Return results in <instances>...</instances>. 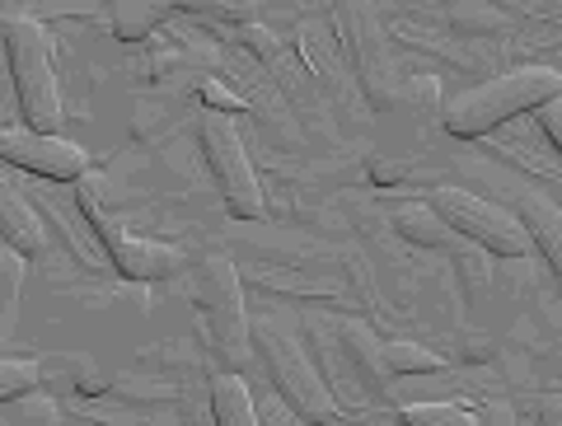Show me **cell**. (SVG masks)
I'll return each mask as SVG.
<instances>
[{"mask_svg":"<svg viewBox=\"0 0 562 426\" xmlns=\"http://www.w3.org/2000/svg\"><path fill=\"white\" fill-rule=\"evenodd\" d=\"M562 94V76L553 66H520L506 70V76L473 85V90L454 94L446 103V132L450 136H487L497 132L502 122H512L520 113L549 109Z\"/></svg>","mask_w":562,"mask_h":426,"instance_id":"6da1fadb","label":"cell"},{"mask_svg":"<svg viewBox=\"0 0 562 426\" xmlns=\"http://www.w3.org/2000/svg\"><path fill=\"white\" fill-rule=\"evenodd\" d=\"M5 52H10V76L20 90V109L33 132L52 136L61 122V90H57V66H52V43L38 20H10L5 24Z\"/></svg>","mask_w":562,"mask_h":426,"instance_id":"7a4b0ae2","label":"cell"},{"mask_svg":"<svg viewBox=\"0 0 562 426\" xmlns=\"http://www.w3.org/2000/svg\"><path fill=\"white\" fill-rule=\"evenodd\" d=\"M258 343H262V366H268V380H272L277 399L286 403L291 413H301L314 426H324V422L338 417V403H333V394L324 389L319 370L310 366L301 337L286 333V328H277V324H262Z\"/></svg>","mask_w":562,"mask_h":426,"instance_id":"3957f363","label":"cell"},{"mask_svg":"<svg viewBox=\"0 0 562 426\" xmlns=\"http://www.w3.org/2000/svg\"><path fill=\"white\" fill-rule=\"evenodd\" d=\"M80 211L90 216L94 235L103 239V248H109L113 268L127 277V281H165L173 277V268H179V248L173 244H160V239H136L127 235L109 211H103V183L94 179H80Z\"/></svg>","mask_w":562,"mask_h":426,"instance_id":"277c9868","label":"cell"},{"mask_svg":"<svg viewBox=\"0 0 562 426\" xmlns=\"http://www.w3.org/2000/svg\"><path fill=\"white\" fill-rule=\"evenodd\" d=\"M431 211L441 216L450 229H460L473 244H483L487 254H502V258H520L530 248V229L520 225L516 211H506L497 202H483L464 188H436L431 192Z\"/></svg>","mask_w":562,"mask_h":426,"instance_id":"5b68a950","label":"cell"},{"mask_svg":"<svg viewBox=\"0 0 562 426\" xmlns=\"http://www.w3.org/2000/svg\"><path fill=\"white\" fill-rule=\"evenodd\" d=\"M202 146H206V165L216 173V188L225 198V211H235L239 221H262L268 216V198H262V183L244 155V141L225 117H211L202 127Z\"/></svg>","mask_w":562,"mask_h":426,"instance_id":"8992f818","label":"cell"},{"mask_svg":"<svg viewBox=\"0 0 562 426\" xmlns=\"http://www.w3.org/2000/svg\"><path fill=\"white\" fill-rule=\"evenodd\" d=\"M0 155H5V165L29 169V173H38V179H57V183L90 179V155H85L76 141L43 136L33 127H10L0 136Z\"/></svg>","mask_w":562,"mask_h":426,"instance_id":"52a82bcc","label":"cell"},{"mask_svg":"<svg viewBox=\"0 0 562 426\" xmlns=\"http://www.w3.org/2000/svg\"><path fill=\"white\" fill-rule=\"evenodd\" d=\"M202 300L211 318L221 324V333L239 347L244 343V300H239V277L231 258H206L202 262Z\"/></svg>","mask_w":562,"mask_h":426,"instance_id":"ba28073f","label":"cell"},{"mask_svg":"<svg viewBox=\"0 0 562 426\" xmlns=\"http://www.w3.org/2000/svg\"><path fill=\"white\" fill-rule=\"evenodd\" d=\"M520 225L530 229V244H539V254L549 258V268L562 277V211L549 198H539V192H525Z\"/></svg>","mask_w":562,"mask_h":426,"instance_id":"9c48e42d","label":"cell"},{"mask_svg":"<svg viewBox=\"0 0 562 426\" xmlns=\"http://www.w3.org/2000/svg\"><path fill=\"white\" fill-rule=\"evenodd\" d=\"M0 229H5V244L20 248V254H43L47 244V229L14 188H0Z\"/></svg>","mask_w":562,"mask_h":426,"instance_id":"30bf717a","label":"cell"},{"mask_svg":"<svg viewBox=\"0 0 562 426\" xmlns=\"http://www.w3.org/2000/svg\"><path fill=\"white\" fill-rule=\"evenodd\" d=\"M211 407H216V426H262V413L239 375H221L211 384Z\"/></svg>","mask_w":562,"mask_h":426,"instance_id":"8fae6325","label":"cell"},{"mask_svg":"<svg viewBox=\"0 0 562 426\" xmlns=\"http://www.w3.org/2000/svg\"><path fill=\"white\" fill-rule=\"evenodd\" d=\"M169 14H173V5H150V0H122V5H113V38L136 43V38H146L155 24H165Z\"/></svg>","mask_w":562,"mask_h":426,"instance_id":"7c38bea8","label":"cell"},{"mask_svg":"<svg viewBox=\"0 0 562 426\" xmlns=\"http://www.w3.org/2000/svg\"><path fill=\"white\" fill-rule=\"evenodd\" d=\"M394 225L403 229V235H413L422 244H446L450 239V225L436 216L431 202H417V206H398L394 211Z\"/></svg>","mask_w":562,"mask_h":426,"instance_id":"4fadbf2b","label":"cell"},{"mask_svg":"<svg viewBox=\"0 0 562 426\" xmlns=\"http://www.w3.org/2000/svg\"><path fill=\"white\" fill-rule=\"evenodd\" d=\"M403 426H479L473 422V413H464V407L454 403H413L398 413Z\"/></svg>","mask_w":562,"mask_h":426,"instance_id":"5bb4252c","label":"cell"},{"mask_svg":"<svg viewBox=\"0 0 562 426\" xmlns=\"http://www.w3.org/2000/svg\"><path fill=\"white\" fill-rule=\"evenodd\" d=\"M0 277H5V337L14 333V310H20V287H24V254L20 248H0Z\"/></svg>","mask_w":562,"mask_h":426,"instance_id":"9a60e30c","label":"cell"},{"mask_svg":"<svg viewBox=\"0 0 562 426\" xmlns=\"http://www.w3.org/2000/svg\"><path fill=\"white\" fill-rule=\"evenodd\" d=\"M380 357H384V370H394V375H413V370H441V357H431L427 347H413V343H390Z\"/></svg>","mask_w":562,"mask_h":426,"instance_id":"2e32d148","label":"cell"},{"mask_svg":"<svg viewBox=\"0 0 562 426\" xmlns=\"http://www.w3.org/2000/svg\"><path fill=\"white\" fill-rule=\"evenodd\" d=\"M38 380H43V370H38V361H0V399H20V394H29V389H38Z\"/></svg>","mask_w":562,"mask_h":426,"instance_id":"e0dca14e","label":"cell"},{"mask_svg":"<svg viewBox=\"0 0 562 426\" xmlns=\"http://www.w3.org/2000/svg\"><path fill=\"white\" fill-rule=\"evenodd\" d=\"M202 99H206V109H216V113H244V99L225 90L221 80H206L202 85Z\"/></svg>","mask_w":562,"mask_h":426,"instance_id":"ac0fdd59","label":"cell"},{"mask_svg":"<svg viewBox=\"0 0 562 426\" xmlns=\"http://www.w3.org/2000/svg\"><path fill=\"white\" fill-rule=\"evenodd\" d=\"M258 413H262V426H314V422H305L301 413H291V407L281 403V399H277V403H262Z\"/></svg>","mask_w":562,"mask_h":426,"instance_id":"d6986e66","label":"cell"},{"mask_svg":"<svg viewBox=\"0 0 562 426\" xmlns=\"http://www.w3.org/2000/svg\"><path fill=\"white\" fill-rule=\"evenodd\" d=\"M539 127L549 132V141L562 150V103H549V109H539Z\"/></svg>","mask_w":562,"mask_h":426,"instance_id":"ffe728a7","label":"cell"},{"mask_svg":"<svg viewBox=\"0 0 562 426\" xmlns=\"http://www.w3.org/2000/svg\"><path fill=\"white\" fill-rule=\"evenodd\" d=\"M539 426H562V394H549L539 403Z\"/></svg>","mask_w":562,"mask_h":426,"instance_id":"44dd1931","label":"cell"}]
</instances>
